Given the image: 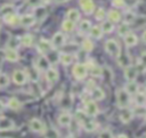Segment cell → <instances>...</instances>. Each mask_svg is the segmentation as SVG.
Here are the masks:
<instances>
[{
	"instance_id": "ba28073f",
	"label": "cell",
	"mask_w": 146,
	"mask_h": 138,
	"mask_svg": "<svg viewBox=\"0 0 146 138\" xmlns=\"http://www.w3.org/2000/svg\"><path fill=\"white\" fill-rule=\"evenodd\" d=\"M65 39L66 38L62 32H57L52 35V39H51L50 43H51L52 48H59L65 43Z\"/></svg>"
},
{
	"instance_id": "277c9868",
	"label": "cell",
	"mask_w": 146,
	"mask_h": 138,
	"mask_svg": "<svg viewBox=\"0 0 146 138\" xmlns=\"http://www.w3.org/2000/svg\"><path fill=\"white\" fill-rule=\"evenodd\" d=\"M29 127L33 132L36 133H43L46 131V125L40 119H31L29 122Z\"/></svg>"
},
{
	"instance_id": "60d3db41",
	"label": "cell",
	"mask_w": 146,
	"mask_h": 138,
	"mask_svg": "<svg viewBox=\"0 0 146 138\" xmlns=\"http://www.w3.org/2000/svg\"><path fill=\"white\" fill-rule=\"evenodd\" d=\"M132 112H133V114H137L138 116H144L146 109H145L144 105H136V107L132 109Z\"/></svg>"
},
{
	"instance_id": "c3c4849f",
	"label": "cell",
	"mask_w": 146,
	"mask_h": 138,
	"mask_svg": "<svg viewBox=\"0 0 146 138\" xmlns=\"http://www.w3.org/2000/svg\"><path fill=\"white\" fill-rule=\"evenodd\" d=\"M3 107H5V105H3V103H2L1 100H0V113H1L2 111H3Z\"/></svg>"
},
{
	"instance_id": "ffe728a7",
	"label": "cell",
	"mask_w": 146,
	"mask_h": 138,
	"mask_svg": "<svg viewBox=\"0 0 146 138\" xmlns=\"http://www.w3.org/2000/svg\"><path fill=\"white\" fill-rule=\"evenodd\" d=\"M46 57L49 60L50 65H55V64H57L59 62V54L57 51H55L54 49H51L50 51H48L46 54Z\"/></svg>"
},
{
	"instance_id": "ee69618b",
	"label": "cell",
	"mask_w": 146,
	"mask_h": 138,
	"mask_svg": "<svg viewBox=\"0 0 146 138\" xmlns=\"http://www.w3.org/2000/svg\"><path fill=\"white\" fill-rule=\"evenodd\" d=\"M9 84V78L8 75L1 73L0 74V87H7Z\"/></svg>"
},
{
	"instance_id": "b9f144b4",
	"label": "cell",
	"mask_w": 146,
	"mask_h": 138,
	"mask_svg": "<svg viewBox=\"0 0 146 138\" xmlns=\"http://www.w3.org/2000/svg\"><path fill=\"white\" fill-rule=\"evenodd\" d=\"M18 44H19V40H18V38H16V36L9 39V41H8V48L16 49V48L18 47Z\"/></svg>"
},
{
	"instance_id": "d590c367",
	"label": "cell",
	"mask_w": 146,
	"mask_h": 138,
	"mask_svg": "<svg viewBox=\"0 0 146 138\" xmlns=\"http://www.w3.org/2000/svg\"><path fill=\"white\" fill-rule=\"evenodd\" d=\"M43 133H46V135H44L46 138H59V133H58V131H57L56 129H54V128L48 129V130L46 129V131H44Z\"/></svg>"
},
{
	"instance_id": "83f0119b",
	"label": "cell",
	"mask_w": 146,
	"mask_h": 138,
	"mask_svg": "<svg viewBox=\"0 0 146 138\" xmlns=\"http://www.w3.org/2000/svg\"><path fill=\"white\" fill-rule=\"evenodd\" d=\"M107 17H108V21L112 22V23H116L121 19V14L117 11V10H110L107 13Z\"/></svg>"
},
{
	"instance_id": "9c48e42d",
	"label": "cell",
	"mask_w": 146,
	"mask_h": 138,
	"mask_svg": "<svg viewBox=\"0 0 146 138\" xmlns=\"http://www.w3.org/2000/svg\"><path fill=\"white\" fill-rule=\"evenodd\" d=\"M137 74H138V70L136 66L129 65L124 67V78L128 81H135V79L137 78Z\"/></svg>"
},
{
	"instance_id": "4316f807",
	"label": "cell",
	"mask_w": 146,
	"mask_h": 138,
	"mask_svg": "<svg viewBox=\"0 0 146 138\" xmlns=\"http://www.w3.org/2000/svg\"><path fill=\"white\" fill-rule=\"evenodd\" d=\"M89 33L94 39H100L103 36V31L100 26H91L89 30Z\"/></svg>"
},
{
	"instance_id": "681fc988",
	"label": "cell",
	"mask_w": 146,
	"mask_h": 138,
	"mask_svg": "<svg viewBox=\"0 0 146 138\" xmlns=\"http://www.w3.org/2000/svg\"><path fill=\"white\" fill-rule=\"evenodd\" d=\"M116 138H128V136H125V135H123V133H121V135H119V136H116Z\"/></svg>"
},
{
	"instance_id": "30bf717a",
	"label": "cell",
	"mask_w": 146,
	"mask_h": 138,
	"mask_svg": "<svg viewBox=\"0 0 146 138\" xmlns=\"http://www.w3.org/2000/svg\"><path fill=\"white\" fill-rule=\"evenodd\" d=\"M133 112H132V109H130V108H128V107H125V108H121V112H120V120L123 122V123H129L131 120H132V117H133Z\"/></svg>"
},
{
	"instance_id": "e575fe53",
	"label": "cell",
	"mask_w": 146,
	"mask_h": 138,
	"mask_svg": "<svg viewBox=\"0 0 146 138\" xmlns=\"http://www.w3.org/2000/svg\"><path fill=\"white\" fill-rule=\"evenodd\" d=\"M135 95H136V97H135L136 105H144V106H145V100H146V98H145V94L138 91V92L135 94Z\"/></svg>"
},
{
	"instance_id": "f907efd6",
	"label": "cell",
	"mask_w": 146,
	"mask_h": 138,
	"mask_svg": "<svg viewBox=\"0 0 146 138\" xmlns=\"http://www.w3.org/2000/svg\"><path fill=\"white\" fill-rule=\"evenodd\" d=\"M40 2H42V3H49V2H51V0H40Z\"/></svg>"
},
{
	"instance_id": "8fae6325",
	"label": "cell",
	"mask_w": 146,
	"mask_h": 138,
	"mask_svg": "<svg viewBox=\"0 0 146 138\" xmlns=\"http://www.w3.org/2000/svg\"><path fill=\"white\" fill-rule=\"evenodd\" d=\"M38 71H47L49 67H51V65H50V63H49V60L47 59V57L46 56H41V57H39L38 58V60H36V65L34 66Z\"/></svg>"
},
{
	"instance_id": "cb8c5ba5",
	"label": "cell",
	"mask_w": 146,
	"mask_h": 138,
	"mask_svg": "<svg viewBox=\"0 0 146 138\" xmlns=\"http://www.w3.org/2000/svg\"><path fill=\"white\" fill-rule=\"evenodd\" d=\"M74 60V56L71 55V54H59V62L63 64V65H71Z\"/></svg>"
},
{
	"instance_id": "f546056e",
	"label": "cell",
	"mask_w": 146,
	"mask_h": 138,
	"mask_svg": "<svg viewBox=\"0 0 146 138\" xmlns=\"http://www.w3.org/2000/svg\"><path fill=\"white\" fill-rule=\"evenodd\" d=\"M100 29H102L103 33H111V32H113V30H114V24H113L112 22H110V21H104V22L102 23Z\"/></svg>"
},
{
	"instance_id": "f35d334b",
	"label": "cell",
	"mask_w": 146,
	"mask_h": 138,
	"mask_svg": "<svg viewBox=\"0 0 146 138\" xmlns=\"http://www.w3.org/2000/svg\"><path fill=\"white\" fill-rule=\"evenodd\" d=\"M135 21H136V15H135V13H132V11H127L125 15H124V23L130 24V23H133Z\"/></svg>"
},
{
	"instance_id": "484cf974",
	"label": "cell",
	"mask_w": 146,
	"mask_h": 138,
	"mask_svg": "<svg viewBox=\"0 0 146 138\" xmlns=\"http://www.w3.org/2000/svg\"><path fill=\"white\" fill-rule=\"evenodd\" d=\"M66 17H67L68 21L75 23V22H78V21L80 19V13H79V10H76V9H70V10L67 11V14H66Z\"/></svg>"
},
{
	"instance_id": "5b68a950",
	"label": "cell",
	"mask_w": 146,
	"mask_h": 138,
	"mask_svg": "<svg viewBox=\"0 0 146 138\" xmlns=\"http://www.w3.org/2000/svg\"><path fill=\"white\" fill-rule=\"evenodd\" d=\"M84 112H86V114L88 115V116H96V115H98V113H99V108H98V106H97V104L95 103V100H88V102H86V106H84Z\"/></svg>"
},
{
	"instance_id": "bcb514c9",
	"label": "cell",
	"mask_w": 146,
	"mask_h": 138,
	"mask_svg": "<svg viewBox=\"0 0 146 138\" xmlns=\"http://www.w3.org/2000/svg\"><path fill=\"white\" fill-rule=\"evenodd\" d=\"M98 138H114V137H113L112 132H111L108 129H105V130H103V131L99 133V137H98Z\"/></svg>"
},
{
	"instance_id": "d6a6232c",
	"label": "cell",
	"mask_w": 146,
	"mask_h": 138,
	"mask_svg": "<svg viewBox=\"0 0 146 138\" xmlns=\"http://www.w3.org/2000/svg\"><path fill=\"white\" fill-rule=\"evenodd\" d=\"M21 43L25 47H31L33 43V36L31 34H24L21 38Z\"/></svg>"
},
{
	"instance_id": "3957f363",
	"label": "cell",
	"mask_w": 146,
	"mask_h": 138,
	"mask_svg": "<svg viewBox=\"0 0 146 138\" xmlns=\"http://www.w3.org/2000/svg\"><path fill=\"white\" fill-rule=\"evenodd\" d=\"M72 73L74 75V78L76 80H82L87 76L88 74V66L86 64H81V63H78L73 66V70H72Z\"/></svg>"
},
{
	"instance_id": "4fadbf2b",
	"label": "cell",
	"mask_w": 146,
	"mask_h": 138,
	"mask_svg": "<svg viewBox=\"0 0 146 138\" xmlns=\"http://www.w3.org/2000/svg\"><path fill=\"white\" fill-rule=\"evenodd\" d=\"M59 78V74H58V71L56 68H52V67H49L47 71H46V79L49 83H54L58 80Z\"/></svg>"
},
{
	"instance_id": "603a6c76",
	"label": "cell",
	"mask_w": 146,
	"mask_h": 138,
	"mask_svg": "<svg viewBox=\"0 0 146 138\" xmlns=\"http://www.w3.org/2000/svg\"><path fill=\"white\" fill-rule=\"evenodd\" d=\"M117 63H119L120 66H122V67H127V66L131 65V60H130L129 55L121 52V54L117 56Z\"/></svg>"
},
{
	"instance_id": "7a4b0ae2",
	"label": "cell",
	"mask_w": 146,
	"mask_h": 138,
	"mask_svg": "<svg viewBox=\"0 0 146 138\" xmlns=\"http://www.w3.org/2000/svg\"><path fill=\"white\" fill-rule=\"evenodd\" d=\"M105 50L108 55L115 58H117V56L121 54V47L117 43V41L114 39H110L105 42Z\"/></svg>"
},
{
	"instance_id": "ac0fdd59",
	"label": "cell",
	"mask_w": 146,
	"mask_h": 138,
	"mask_svg": "<svg viewBox=\"0 0 146 138\" xmlns=\"http://www.w3.org/2000/svg\"><path fill=\"white\" fill-rule=\"evenodd\" d=\"M72 122V115L67 112L65 113H62L59 116H58V123L63 127H68Z\"/></svg>"
},
{
	"instance_id": "7bdbcfd3",
	"label": "cell",
	"mask_w": 146,
	"mask_h": 138,
	"mask_svg": "<svg viewBox=\"0 0 146 138\" xmlns=\"http://www.w3.org/2000/svg\"><path fill=\"white\" fill-rule=\"evenodd\" d=\"M102 68L99 67V66H91L90 67V73H91V75H94V76H100L102 75Z\"/></svg>"
},
{
	"instance_id": "d4e9b609",
	"label": "cell",
	"mask_w": 146,
	"mask_h": 138,
	"mask_svg": "<svg viewBox=\"0 0 146 138\" xmlns=\"http://www.w3.org/2000/svg\"><path fill=\"white\" fill-rule=\"evenodd\" d=\"M124 90L129 94V95H135L138 92V84L135 81H128Z\"/></svg>"
},
{
	"instance_id": "7402d4cb",
	"label": "cell",
	"mask_w": 146,
	"mask_h": 138,
	"mask_svg": "<svg viewBox=\"0 0 146 138\" xmlns=\"http://www.w3.org/2000/svg\"><path fill=\"white\" fill-rule=\"evenodd\" d=\"M137 42H138V38L133 33H128L124 36V43L127 47H132V46L137 44Z\"/></svg>"
},
{
	"instance_id": "f5cc1de1",
	"label": "cell",
	"mask_w": 146,
	"mask_h": 138,
	"mask_svg": "<svg viewBox=\"0 0 146 138\" xmlns=\"http://www.w3.org/2000/svg\"><path fill=\"white\" fill-rule=\"evenodd\" d=\"M66 138H75V137H74V136H72V135H71V136H67V137H66Z\"/></svg>"
},
{
	"instance_id": "f6af8a7d",
	"label": "cell",
	"mask_w": 146,
	"mask_h": 138,
	"mask_svg": "<svg viewBox=\"0 0 146 138\" xmlns=\"http://www.w3.org/2000/svg\"><path fill=\"white\" fill-rule=\"evenodd\" d=\"M105 16H106V13H105V10H104L103 8H99V9L96 11V14H95L96 19H98V21H103V19L105 18Z\"/></svg>"
},
{
	"instance_id": "8d00e7d4",
	"label": "cell",
	"mask_w": 146,
	"mask_h": 138,
	"mask_svg": "<svg viewBox=\"0 0 146 138\" xmlns=\"http://www.w3.org/2000/svg\"><path fill=\"white\" fill-rule=\"evenodd\" d=\"M79 27H80V31L81 32H89V30L91 27V23L88 19H83V21H81Z\"/></svg>"
},
{
	"instance_id": "9a60e30c",
	"label": "cell",
	"mask_w": 146,
	"mask_h": 138,
	"mask_svg": "<svg viewBox=\"0 0 146 138\" xmlns=\"http://www.w3.org/2000/svg\"><path fill=\"white\" fill-rule=\"evenodd\" d=\"M38 49H39L40 52H42V54H47L48 51H50V50L54 49V48H52L50 41L44 40V39H41V40L38 42Z\"/></svg>"
},
{
	"instance_id": "816d5d0a",
	"label": "cell",
	"mask_w": 146,
	"mask_h": 138,
	"mask_svg": "<svg viewBox=\"0 0 146 138\" xmlns=\"http://www.w3.org/2000/svg\"><path fill=\"white\" fill-rule=\"evenodd\" d=\"M56 2H65V1H67V0H55Z\"/></svg>"
},
{
	"instance_id": "d6986e66",
	"label": "cell",
	"mask_w": 146,
	"mask_h": 138,
	"mask_svg": "<svg viewBox=\"0 0 146 138\" xmlns=\"http://www.w3.org/2000/svg\"><path fill=\"white\" fill-rule=\"evenodd\" d=\"M90 96H91L92 100H95V102H96V100H102V99H104V97H105V92H104V90L100 89L99 87H95V88L91 90Z\"/></svg>"
},
{
	"instance_id": "8992f818",
	"label": "cell",
	"mask_w": 146,
	"mask_h": 138,
	"mask_svg": "<svg viewBox=\"0 0 146 138\" xmlns=\"http://www.w3.org/2000/svg\"><path fill=\"white\" fill-rule=\"evenodd\" d=\"M13 81L16 84H18V86L25 84L26 81H27V76H26L25 71H23V70H16V71H14V73H13Z\"/></svg>"
},
{
	"instance_id": "7c38bea8",
	"label": "cell",
	"mask_w": 146,
	"mask_h": 138,
	"mask_svg": "<svg viewBox=\"0 0 146 138\" xmlns=\"http://www.w3.org/2000/svg\"><path fill=\"white\" fill-rule=\"evenodd\" d=\"M79 3L84 14H91L95 10V3L92 0H79Z\"/></svg>"
},
{
	"instance_id": "ab89813d",
	"label": "cell",
	"mask_w": 146,
	"mask_h": 138,
	"mask_svg": "<svg viewBox=\"0 0 146 138\" xmlns=\"http://www.w3.org/2000/svg\"><path fill=\"white\" fill-rule=\"evenodd\" d=\"M82 49L84 50V51H87V52H89V51H91L92 49H94V43L91 42V40H88V39H86L83 42H82Z\"/></svg>"
},
{
	"instance_id": "e0dca14e",
	"label": "cell",
	"mask_w": 146,
	"mask_h": 138,
	"mask_svg": "<svg viewBox=\"0 0 146 138\" xmlns=\"http://www.w3.org/2000/svg\"><path fill=\"white\" fill-rule=\"evenodd\" d=\"M82 128L87 131V132H92V131H95L96 129H97V127H98V124H97V122H95V121H92V120H90V119H86L82 123Z\"/></svg>"
},
{
	"instance_id": "44dd1931",
	"label": "cell",
	"mask_w": 146,
	"mask_h": 138,
	"mask_svg": "<svg viewBox=\"0 0 146 138\" xmlns=\"http://www.w3.org/2000/svg\"><path fill=\"white\" fill-rule=\"evenodd\" d=\"M25 73H26V76H27L29 80H31V81H33V82H35V81L39 80V71H38L35 67H30V68H27V70L25 71Z\"/></svg>"
},
{
	"instance_id": "836d02e7",
	"label": "cell",
	"mask_w": 146,
	"mask_h": 138,
	"mask_svg": "<svg viewBox=\"0 0 146 138\" xmlns=\"http://www.w3.org/2000/svg\"><path fill=\"white\" fill-rule=\"evenodd\" d=\"M75 27V24L68 19H65L63 23H62V29L65 31V32H72Z\"/></svg>"
},
{
	"instance_id": "74e56055",
	"label": "cell",
	"mask_w": 146,
	"mask_h": 138,
	"mask_svg": "<svg viewBox=\"0 0 146 138\" xmlns=\"http://www.w3.org/2000/svg\"><path fill=\"white\" fill-rule=\"evenodd\" d=\"M0 13L5 16L7 14H11L14 13V6L13 5H3L1 8H0Z\"/></svg>"
},
{
	"instance_id": "52a82bcc",
	"label": "cell",
	"mask_w": 146,
	"mask_h": 138,
	"mask_svg": "<svg viewBox=\"0 0 146 138\" xmlns=\"http://www.w3.org/2000/svg\"><path fill=\"white\" fill-rule=\"evenodd\" d=\"M35 21H36V18H35V16L32 15V14H25V15L21 16L19 19H18L19 24H21L22 26H25V27L32 26V25L35 23Z\"/></svg>"
},
{
	"instance_id": "f1b7e54d",
	"label": "cell",
	"mask_w": 146,
	"mask_h": 138,
	"mask_svg": "<svg viewBox=\"0 0 146 138\" xmlns=\"http://www.w3.org/2000/svg\"><path fill=\"white\" fill-rule=\"evenodd\" d=\"M128 33H130V27H129V24L127 23H122L120 24V26L117 27V34L122 38H124Z\"/></svg>"
},
{
	"instance_id": "7dc6e473",
	"label": "cell",
	"mask_w": 146,
	"mask_h": 138,
	"mask_svg": "<svg viewBox=\"0 0 146 138\" xmlns=\"http://www.w3.org/2000/svg\"><path fill=\"white\" fill-rule=\"evenodd\" d=\"M112 3L114 7H117V8H122L125 5L124 0H112Z\"/></svg>"
},
{
	"instance_id": "5bb4252c",
	"label": "cell",
	"mask_w": 146,
	"mask_h": 138,
	"mask_svg": "<svg viewBox=\"0 0 146 138\" xmlns=\"http://www.w3.org/2000/svg\"><path fill=\"white\" fill-rule=\"evenodd\" d=\"M15 127L14 121L9 117H1L0 119V131H7L11 130Z\"/></svg>"
},
{
	"instance_id": "4dcf8cb0",
	"label": "cell",
	"mask_w": 146,
	"mask_h": 138,
	"mask_svg": "<svg viewBox=\"0 0 146 138\" xmlns=\"http://www.w3.org/2000/svg\"><path fill=\"white\" fill-rule=\"evenodd\" d=\"M3 21H5L7 24H9V25H15V24L18 22V18H17V16H16L14 13H11V14L5 15V16H3Z\"/></svg>"
},
{
	"instance_id": "6da1fadb",
	"label": "cell",
	"mask_w": 146,
	"mask_h": 138,
	"mask_svg": "<svg viewBox=\"0 0 146 138\" xmlns=\"http://www.w3.org/2000/svg\"><path fill=\"white\" fill-rule=\"evenodd\" d=\"M116 104L119 108H125L130 104V95L124 90V88H120L116 90Z\"/></svg>"
},
{
	"instance_id": "2e32d148",
	"label": "cell",
	"mask_w": 146,
	"mask_h": 138,
	"mask_svg": "<svg viewBox=\"0 0 146 138\" xmlns=\"http://www.w3.org/2000/svg\"><path fill=\"white\" fill-rule=\"evenodd\" d=\"M5 57L9 60V62H17L19 59V55L17 52L16 49H11V48H6L5 49Z\"/></svg>"
},
{
	"instance_id": "1f68e13d",
	"label": "cell",
	"mask_w": 146,
	"mask_h": 138,
	"mask_svg": "<svg viewBox=\"0 0 146 138\" xmlns=\"http://www.w3.org/2000/svg\"><path fill=\"white\" fill-rule=\"evenodd\" d=\"M8 107H9L10 109H18V108L21 107V102H19V99L16 98V97L9 98V100H8Z\"/></svg>"
}]
</instances>
